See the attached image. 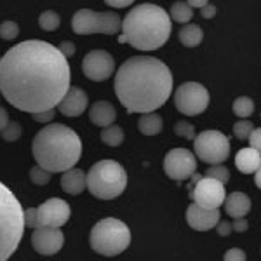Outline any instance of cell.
<instances>
[{"mask_svg": "<svg viewBox=\"0 0 261 261\" xmlns=\"http://www.w3.org/2000/svg\"><path fill=\"white\" fill-rule=\"evenodd\" d=\"M70 77L68 58L44 40L21 42L0 58V92L21 112L56 108Z\"/></svg>", "mask_w": 261, "mask_h": 261, "instance_id": "cell-1", "label": "cell"}, {"mask_svg": "<svg viewBox=\"0 0 261 261\" xmlns=\"http://www.w3.org/2000/svg\"><path fill=\"white\" fill-rule=\"evenodd\" d=\"M172 92V73L161 60L133 56L115 75V94L129 113L161 108Z\"/></svg>", "mask_w": 261, "mask_h": 261, "instance_id": "cell-2", "label": "cell"}, {"mask_svg": "<svg viewBox=\"0 0 261 261\" xmlns=\"http://www.w3.org/2000/svg\"><path fill=\"white\" fill-rule=\"evenodd\" d=\"M32 151L40 167L49 172H65L79 162L82 143L73 129L65 124H50L37 133Z\"/></svg>", "mask_w": 261, "mask_h": 261, "instance_id": "cell-3", "label": "cell"}, {"mask_svg": "<svg viewBox=\"0 0 261 261\" xmlns=\"http://www.w3.org/2000/svg\"><path fill=\"white\" fill-rule=\"evenodd\" d=\"M171 16L153 4H140L122 21L120 42H129L134 49L155 50L171 37Z\"/></svg>", "mask_w": 261, "mask_h": 261, "instance_id": "cell-4", "label": "cell"}, {"mask_svg": "<svg viewBox=\"0 0 261 261\" xmlns=\"http://www.w3.org/2000/svg\"><path fill=\"white\" fill-rule=\"evenodd\" d=\"M24 231V211L16 195L0 183V261L9 259L18 249Z\"/></svg>", "mask_w": 261, "mask_h": 261, "instance_id": "cell-5", "label": "cell"}, {"mask_svg": "<svg viewBox=\"0 0 261 261\" xmlns=\"http://www.w3.org/2000/svg\"><path fill=\"white\" fill-rule=\"evenodd\" d=\"M127 187V174L115 161H99L87 172V188L101 200H112L122 195Z\"/></svg>", "mask_w": 261, "mask_h": 261, "instance_id": "cell-6", "label": "cell"}, {"mask_svg": "<svg viewBox=\"0 0 261 261\" xmlns=\"http://www.w3.org/2000/svg\"><path fill=\"white\" fill-rule=\"evenodd\" d=\"M89 242L98 254L117 256L129 247L130 231L127 225L117 218H105L92 226Z\"/></svg>", "mask_w": 261, "mask_h": 261, "instance_id": "cell-7", "label": "cell"}, {"mask_svg": "<svg viewBox=\"0 0 261 261\" xmlns=\"http://www.w3.org/2000/svg\"><path fill=\"white\" fill-rule=\"evenodd\" d=\"M71 28L77 35H89V33L115 35L122 28V19L115 12H94L91 9H81L73 14Z\"/></svg>", "mask_w": 261, "mask_h": 261, "instance_id": "cell-8", "label": "cell"}, {"mask_svg": "<svg viewBox=\"0 0 261 261\" xmlns=\"http://www.w3.org/2000/svg\"><path fill=\"white\" fill-rule=\"evenodd\" d=\"M71 216L68 202L63 199H49L39 207H30L24 211V226L37 228V226H60L65 225Z\"/></svg>", "mask_w": 261, "mask_h": 261, "instance_id": "cell-9", "label": "cell"}, {"mask_svg": "<svg viewBox=\"0 0 261 261\" xmlns=\"http://www.w3.org/2000/svg\"><path fill=\"white\" fill-rule=\"evenodd\" d=\"M195 153L205 164H221L230 155V140L220 130H202L193 140Z\"/></svg>", "mask_w": 261, "mask_h": 261, "instance_id": "cell-10", "label": "cell"}, {"mask_svg": "<svg viewBox=\"0 0 261 261\" xmlns=\"http://www.w3.org/2000/svg\"><path fill=\"white\" fill-rule=\"evenodd\" d=\"M174 105L183 115H200L209 107V91L199 82H185L174 92Z\"/></svg>", "mask_w": 261, "mask_h": 261, "instance_id": "cell-11", "label": "cell"}, {"mask_svg": "<svg viewBox=\"0 0 261 261\" xmlns=\"http://www.w3.org/2000/svg\"><path fill=\"white\" fill-rule=\"evenodd\" d=\"M192 199L200 207L220 209L226 199L225 183L211 178V176H204V178H200L195 183V188L192 192Z\"/></svg>", "mask_w": 261, "mask_h": 261, "instance_id": "cell-12", "label": "cell"}, {"mask_svg": "<svg viewBox=\"0 0 261 261\" xmlns=\"http://www.w3.org/2000/svg\"><path fill=\"white\" fill-rule=\"evenodd\" d=\"M164 171L174 181L188 179L197 171L195 155L187 148H174L164 159Z\"/></svg>", "mask_w": 261, "mask_h": 261, "instance_id": "cell-13", "label": "cell"}, {"mask_svg": "<svg viewBox=\"0 0 261 261\" xmlns=\"http://www.w3.org/2000/svg\"><path fill=\"white\" fill-rule=\"evenodd\" d=\"M115 61L107 50H91L82 61V71L89 81L103 82L112 77Z\"/></svg>", "mask_w": 261, "mask_h": 261, "instance_id": "cell-14", "label": "cell"}, {"mask_svg": "<svg viewBox=\"0 0 261 261\" xmlns=\"http://www.w3.org/2000/svg\"><path fill=\"white\" fill-rule=\"evenodd\" d=\"M65 235L56 226H37L32 235V246L42 256H53L63 247Z\"/></svg>", "mask_w": 261, "mask_h": 261, "instance_id": "cell-15", "label": "cell"}, {"mask_svg": "<svg viewBox=\"0 0 261 261\" xmlns=\"http://www.w3.org/2000/svg\"><path fill=\"white\" fill-rule=\"evenodd\" d=\"M187 221L193 230L207 231L218 225V221H220V211H218V209L200 207V205H197L195 202H193L187 211Z\"/></svg>", "mask_w": 261, "mask_h": 261, "instance_id": "cell-16", "label": "cell"}, {"mask_svg": "<svg viewBox=\"0 0 261 261\" xmlns=\"http://www.w3.org/2000/svg\"><path fill=\"white\" fill-rule=\"evenodd\" d=\"M87 94L81 87H68L65 96L58 103V110L65 117H79L87 108Z\"/></svg>", "mask_w": 261, "mask_h": 261, "instance_id": "cell-17", "label": "cell"}, {"mask_svg": "<svg viewBox=\"0 0 261 261\" xmlns=\"http://www.w3.org/2000/svg\"><path fill=\"white\" fill-rule=\"evenodd\" d=\"M251 211V199L242 192H233L225 199V213L235 218H244Z\"/></svg>", "mask_w": 261, "mask_h": 261, "instance_id": "cell-18", "label": "cell"}, {"mask_svg": "<svg viewBox=\"0 0 261 261\" xmlns=\"http://www.w3.org/2000/svg\"><path fill=\"white\" fill-rule=\"evenodd\" d=\"M61 188L70 195H79L87 188V174H84L82 169H68L63 172Z\"/></svg>", "mask_w": 261, "mask_h": 261, "instance_id": "cell-19", "label": "cell"}, {"mask_svg": "<svg viewBox=\"0 0 261 261\" xmlns=\"http://www.w3.org/2000/svg\"><path fill=\"white\" fill-rule=\"evenodd\" d=\"M235 166L242 174H251L256 172V169L261 166V153L258 150H254L252 146L249 148H242L235 155Z\"/></svg>", "mask_w": 261, "mask_h": 261, "instance_id": "cell-20", "label": "cell"}, {"mask_svg": "<svg viewBox=\"0 0 261 261\" xmlns=\"http://www.w3.org/2000/svg\"><path fill=\"white\" fill-rule=\"evenodd\" d=\"M89 117L94 125L105 127V125L113 124V120L117 119V112H115V108L112 107V103H108V101H96L91 107Z\"/></svg>", "mask_w": 261, "mask_h": 261, "instance_id": "cell-21", "label": "cell"}, {"mask_svg": "<svg viewBox=\"0 0 261 261\" xmlns=\"http://www.w3.org/2000/svg\"><path fill=\"white\" fill-rule=\"evenodd\" d=\"M138 129L145 136H155L162 130V117L153 112L143 113L140 120H138Z\"/></svg>", "mask_w": 261, "mask_h": 261, "instance_id": "cell-22", "label": "cell"}, {"mask_svg": "<svg viewBox=\"0 0 261 261\" xmlns=\"http://www.w3.org/2000/svg\"><path fill=\"white\" fill-rule=\"evenodd\" d=\"M204 39V32L199 24H187V27L181 28L179 32V40L187 47H197Z\"/></svg>", "mask_w": 261, "mask_h": 261, "instance_id": "cell-23", "label": "cell"}, {"mask_svg": "<svg viewBox=\"0 0 261 261\" xmlns=\"http://www.w3.org/2000/svg\"><path fill=\"white\" fill-rule=\"evenodd\" d=\"M101 141L108 146H119L124 141V130H122L120 125L115 124L105 125L103 130H101Z\"/></svg>", "mask_w": 261, "mask_h": 261, "instance_id": "cell-24", "label": "cell"}, {"mask_svg": "<svg viewBox=\"0 0 261 261\" xmlns=\"http://www.w3.org/2000/svg\"><path fill=\"white\" fill-rule=\"evenodd\" d=\"M169 16L178 23H188L193 16V7L188 2H174L171 6Z\"/></svg>", "mask_w": 261, "mask_h": 261, "instance_id": "cell-25", "label": "cell"}, {"mask_svg": "<svg viewBox=\"0 0 261 261\" xmlns=\"http://www.w3.org/2000/svg\"><path fill=\"white\" fill-rule=\"evenodd\" d=\"M231 108H233V113L237 117L247 119V117H251L252 112H254V101L251 98H247V96H241V98H237L233 101Z\"/></svg>", "mask_w": 261, "mask_h": 261, "instance_id": "cell-26", "label": "cell"}, {"mask_svg": "<svg viewBox=\"0 0 261 261\" xmlns=\"http://www.w3.org/2000/svg\"><path fill=\"white\" fill-rule=\"evenodd\" d=\"M39 24H40L42 30L53 32V30H56V28L61 24V18H60V14H58V12H54V11H45V12H42V14H40Z\"/></svg>", "mask_w": 261, "mask_h": 261, "instance_id": "cell-27", "label": "cell"}, {"mask_svg": "<svg viewBox=\"0 0 261 261\" xmlns=\"http://www.w3.org/2000/svg\"><path fill=\"white\" fill-rule=\"evenodd\" d=\"M50 174H53V172H49L47 169L40 167L39 164L30 169V179L33 185H37V187H45V185L50 181Z\"/></svg>", "mask_w": 261, "mask_h": 261, "instance_id": "cell-28", "label": "cell"}, {"mask_svg": "<svg viewBox=\"0 0 261 261\" xmlns=\"http://www.w3.org/2000/svg\"><path fill=\"white\" fill-rule=\"evenodd\" d=\"M19 35V27L14 21H4L0 24V39L4 40H14Z\"/></svg>", "mask_w": 261, "mask_h": 261, "instance_id": "cell-29", "label": "cell"}, {"mask_svg": "<svg viewBox=\"0 0 261 261\" xmlns=\"http://www.w3.org/2000/svg\"><path fill=\"white\" fill-rule=\"evenodd\" d=\"M0 134L6 141H16L21 138V125L18 122H7V125L0 130Z\"/></svg>", "mask_w": 261, "mask_h": 261, "instance_id": "cell-30", "label": "cell"}, {"mask_svg": "<svg viewBox=\"0 0 261 261\" xmlns=\"http://www.w3.org/2000/svg\"><path fill=\"white\" fill-rule=\"evenodd\" d=\"M205 176H211V178L221 181V183H228L230 179V171L226 169V167L220 166V164H214L213 167H209L207 171H205Z\"/></svg>", "mask_w": 261, "mask_h": 261, "instance_id": "cell-31", "label": "cell"}, {"mask_svg": "<svg viewBox=\"0 0 261 261\" xmlns=\"http://www.w3.org/2000/svg\"><path fill=\"white\" fill-rule=\"evenodd\" d=\"M254 125H252L251 120H241V122H235L233 125V134L239 138V140H247L249 134L252 133Z\"/></svg>", "mask_w": 261, "mask_h": 261, "instance_id": "cell-32", "label": "cell"}, {"mask_svg": "<svg viewBox=\"0 0 261 261\" xmlns=\"http://www.w3.org/2000/svg\"><path fill=\"white\" fill-rule=\"evenodd\" d=\"M174 133L181 138H187V140H195V127L190 124V122L181 120L174 125Z\"/></svg>", "mask_w": 261, "mask_h": 261, "instance_id": "cell-33", "label": "cell"}, {"mask_svg": "<svg viewBox=\"0 0 261 261\" xmlns=\"http://www.w3.org/2000/svg\"><path fill=\"white\" fill-rule=\"evenodd\" d=\"M244 259H246V252L242 249H237V247L228 249L225 254V261H244Z\"/></svg>", "mask_w": 261, "mask_h": 261, "instance_id": "cell-34", "label": "cell"}, {"mask_svg": "<svg viewBox=\"0 0 261 261\" xmlns=\"http://www.w3.org/2000/svg\"><path fill=\"white\" fill-rule=\"evenodd\" d=\"M249 143L252 148L261 153V129H252V133L249 134Z\"/></svg>", "mask_w": 261, "mask_h": 261, "instance_id": "cell-35", "label": "cell"}, {"mask_svg": "<svg viewBox=\"0 0 261 261\" xmlns=\"http://www.w3.org/2000/svg\"><path fill=\"white\" fill-rule=\"evenodd\" d=\"M33 120L35 122H49L53 120L54 117V108H50V110H44V112H37V113H32Z\"/></svg>", "mask_w": 261, "mask_h": 261, "instance_id": "cell-36", "label": "cell"}, {"mask_svg": "<svg viewBox=\"0 0 261 261\" xmlns=\"http://www.w3.org/2000/svg\"><path fill=\"white\" fill-rule=\"evenodd\" d=\"M200 16L204 19H211L216 16V7L213 6V4H205V6L200 7Z\"/></svg>", "mask_w": 261, "mask_h": 261, "instance_id": "cell-37", "label": "cell"}, {"mask_svg": "<svg viewBox=\"0 0 261 261\" xmlns=\"http://www.w3.org/2000/svg\"><path fill=\"white\" fill-rule=\"evenodd\" d=\"M63 53V56L65 58H70V56H73L75 54V45H73V42H63V44L58 47Z\"/></svg>", "mask_w": 261, "mask_h": 261, "instance_id": "cell-38", "label": "cell"}, {"mask_svg": "<svg viewBox=\"0 0 261 261\" xmlns=\"http://www.w3.org/2000/svg\"><path fill=\"white\" fill-rule=\"evenodd\" d=\"M216 230H218V235H221V237H226V235H230V231L233 230V228H231V225H230L228 221H218Z\"/></svg>", "mask_w": 261, "mask_h": 261, "instance_id": "cell-39", "label": "cell"}, {"mask_svg": "<svg viewBox=\"0 0 261 261\" xmlns=\"http://www.w3.org/2000/svg\"><path fill=\"white\" fill-rule=\"evenodd\" d=\"M134 0H105V4L110 7H115V9H122V7H127L130 6Z\"/></svg>", "mask_w": 261, "mask_h": 261, "instance_id": "cell-40", "label": "cell"}, {"mask_svg": "<svg viewBox=\"0 0 261 261\" xmlns=\"http://www.w3.org/2000/svg\"><path fill=\"white\" fill-rule=\"evenodd\" d=\"M231 228L235 231H239V233H242V231L247 230V221L244 220V218H235L233 225H231Z\"/></svg>", "mask_w": 261, "mask_h": 261, "instance_id": "cell-41", "label": "cell"}, {"mask_svg": "<svg viewBox=\"0 0 261 261\" xmlns=\"http://www.w3.org/2000/svg\"><path fill=\"white\" fill-rule=\"evenodd\" d=\"M7 122H9V115H7L6 108L0 107V130H2L4 127L7 125Z\"/></svg>", "mask_w": 261, "mask_h": 261, "instance_id": "cell-42", "label": "cell"}, {"mask_svg": "<svg viewBox=\"0 0 261 261\" xmlns=\"http://www.w3.org/2000/svg\"><path fill=\"white\" fill-rule=\"evenodd\" d=\"M187 2L190 4L192 7H199V9H200V7L205 6V4H207L209 0H187Z\"/></svg>", "mask_w": 261, "mask_h": 261, "instance_id": "cell-43", "label": "cell"}, {"mask_svg": "<svg viewBox=\"0 0 261 261\" xmlns=\"http://www.w3.org/2000/svg\"><path fill=\"white\" fill-rule=\"evenodd\" d=\"M254 183H256V187H258L259 190H261V166L254 172Z\"/></svg>", "mask_w": 261, "mask_h": 261, "instance_id": "cell-44", "label": "cell"}]
</instances>
